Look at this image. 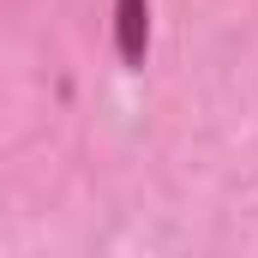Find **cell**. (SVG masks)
<instances>
[{
    "label": "cell",
    "mask_w": 258,
    "mask_h": 258,
    "mask_svg": "<svg viewBox=\"0 0 258 258\" xmlns=\"http://www.w3.org/2000/svg\"><path fill=\"white\" fill-rule=\"evenodd\" d=\"M114 54L126 72L150 60V0H114Z\"/></svg>",
    "instance_id": "obj_1"
}]
</instances>
